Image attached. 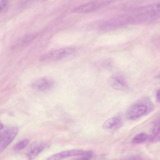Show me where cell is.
I'll use <instances>...</instances> for the list:
<instances>
[{
    "instance_id": "cell-1",
    "label": "cell",
    "mask_w": 160,
    "mask_h": 160,
    "mask_svg": "<svg viewBox=\"0 0 160 160\" xmlns=\"http://www.w3.org/2000/svg\"><path fill=\"white\" fill-rule=\"evenodd\" d=\"M153 108V105L150 98L143 97L128 108L126 113V116L129 120H135L150 112Z\"/></svg>"
},
{
    "instance_id": "cell-2",
    "label": "cell",
    "mask_w": 160,
    "mask_h": 160,
    "mask_svg": "<svg viewBox=\"0 0 160 160\" xmlns=\"http://www.w3.org/2000/svg\"><path fill=\"white\" fill-rule=\"evenodd\" d=\"M75 51V49L72 47L57 49L45 53L41 57L40 60L42 62L57 61L71 55Z\"/></svg>"
},
{
    "instance_id": "cell-3",
    "label": "cell",
    "mask_w": 160,
    "mask_h": 160,
    "mask_svg": "<svg viewBox=\"0 0 160 160\" xmlns=\"http://www.w3.org/2000/svg\"><path fill=\"white\" fill-rule=\"evenodd\" d=\"M15 127L5 126L1 124L0 152L3 151L12 142L18 133Z\"/></svg>"
},
{
    "instance_id": "cell-4",
    "label": "cell",
    "mask_w": 160,
    "mask_h": 160,
    "mask_svg": "<svg viewBox=\"0 0 160 160\" xmlns=\"http://www.w3.org/2000/svg\"><path fill=\"white\" fill-rule=\"evenodd\" d=\"M92 152L89 151L82 150H72L62 151L53 155L47 159L60 160L66 158L78 156H92Z\"/></svg>"
},
{
    "instance_id": "cell-5",
    "label": "cell",
    "mask_w": 160,
    "mask_h": 160,
    "mask_svg": "<svg viewBox=\"0 0 160 160\" xmlns=\"http://www.w3.org/2000/svg\"><path fill=\"white\" fill-rule=\"evenodd\" d=\"M106 0H96L87 4L78 6L73 10L77 13H85L96 10L107 3Z\"/></svg>"
},
{
    "instance_id": "cell-6",
    "label": "cell",
    "mask_w": 160,
    "mask_h": 160,
    "mask_svg": "<svg viewBox=\"0 0 160 160\" xmlns=\"http://www.w3.org/2000/svg\"><path fill=\"white\" fill-rule=\"evenodd\" d=\"M54 83V81L52 79L48 77H43L34 81L31 84V87L37 90L44 91L50 88Z\"/></svg>"
},
{
    "instance_id": "cell-7",
    "label": "cell",
    "mask_w": 160,
    "mask_h": 160,
    "mask_svg": "<svg viewBox=\"0 0 160 160\" xmlns=\"http://www.w3.org/2000/svg\"><path fill=\"white\" fill-rule=\"evenodd\" d=\"M47 143L42 142H36L32 143L29 147L26 152V155L30 159H32L37 156L47 146Z\"/></svg>"
},
{
    "instance_id": "cell-8",
    "label": "cell",
    "mask_w": 160,
    "mask_h": 160,
    "mask_svg": "<svg viewBox=\"0 0 160 160\" xmlns=\"http://www.w3.org/2000/svg\"><path fill=\"white\" fill-rule=\"evenodd\" d=\"M108 82L110 87L116 90H124L128 87L127 84L124 78L118 75H113L110 76Z\"/></svg>"
},
{
    "instance_id": "cell-9",
    "label": "cell",
    "mask_w": 160,
    "mask_h": 160,
    "mask_svg": "<svg viewBox=\"0 0 160 160\" xmlns=\"http://www.w3.org/2000/svg\"><path fill=\"white\" fill-rule=\"evenodd\" d=\"M122 123L121 118L118 116L111 118L103 123L102 128L106 130H111L119 127Z\"/></svg>"
},
{
    "instance_id": "cell-10",
    "label": "cell",
    "mask_w": 160,
    "mask_h": 160,
    "mask_svg": "<svg viewBox=\"0 0 160 160\" xmlns=\"http://www.w3.org/2000/svg\"><path fill=\"white\" fill-rule=\"evenodd\" d=\"M35 37V35L33 34H29L25 35L18 40L17 45L19 47L26 46L33 41Z\"/></svg>"
},
{
    "instance_id": "cell-11",
    "label": "cell",
    "mask_w": 160,
    "mask_h": 160,
    "mask_svg": "<svg viewBox=\"0 0 160 160\" xmlns=\"http://www.w3.org/2000/svg\"><path fill=\"white\" fill-rule=\"evenodd\" d=\"M150 137L147 134L141 133L137 135L132 140V142L135 144L142 143L149 139Z\"/></svg>"
},
{
    "instance_id": "cell-12",
    "label": "cell",
    "mask_w": 160,
    "mask_h": 160,
    "mask_svg": "<svg viewBox=\"0 0 160 160\" xmlns=\"http://www.w3.org/2000/svg\"><path fill=\"white\" fill-rule=\"evenodd\" d=\"M29 140L27 139L22 140L18 142L14 147V149L17 151H20L25 148L28 144Z\"/></svg>"
},
{
    "instance_id": "cell-13",
    "label": "cell",
    "mask_w": 160,
    "mask_h": 160,
    "mask_svg": "<svg viewBox=\"0 0 160 160\" xmlns=\"http://www.w3.org/2000/svg\"><path fill=\"white\" fill-rule=\"evenodd\" d=\"M149 140L152 142H160V130L156 134L150 137Z\"/></svg>"
},
{
    "instance_id": "cell-14",
    "label": "cell",
    "mask_w": 160,
    "mask_h": 160,
    "mask_svg": "<svg viewBox=\"0 0 160 160\" xmlns=\"http://www.w3.org/2000/svg\"><path fill=\"white\" fill-rule=\"evenodd\" d=\"M160 130V118L155 123L152 129V133L155 134Z\"/></svg>"
},
{
    "instance_id": "cell-15",
    "label": "cell",
    "mask_w": 160,
    "mask_h": 160,
    "mask_svg": "<svg viewBox=\"0 0 160 160\" xmlns=\"http://www.w3.org/2000/svg\"><path fill=\"white\" fill-rule=\"evenodd\" d=\"M111 61L109 59H106L103 61L102 63V64L103 67L105 68L110 67L112 65Z\"/></svg>"
},
{
    "instance_id": "cell-16",
    "label": "cell",
    "mask_w": 160,
    "mask_h": 160,
    "mask_svg": "<svg viewBox=\"0 0 160 160\" xmlns=\"http://www.w3.org/2000/svg\"><path fill=\"white\" fill-rule=\"evenodd\" d=\"M8 2V0H1L0 3V11L1 12L5 8Z\"/></svg>"
},
{
    "instance_id": "cell-17",
    "label": "cell",
    "mask_w": 160,
    "mask_h": 160,
    "mask_svg": "<svg viewBox=\"0 0 160 160\" xmlns=\"http://www.w3.org/2000/svg\"><path fill=\"white\" fill-rule=\"evenodd\" d=\"M151 8L153 10L160 11V2L152 5Z\"/></svg>"
},
{
    "instance_id": "cell-18",
    "label": "cell",
    "mask_w": 160,
    "mask_h": 160,
    "mask_svg": "<svg viewBox=\"0 0 160 160\" xmlns=\"http://www.w3.org/2000/svg\"><path fill=\"white\" fill-rule=\"evenodd\" d=\"M156 99L158 102H160V89L158 90L157 92Z\"/></svg>"
},
{
    "instance_id": "cell-19",
    "label": "cell",
    "mask_w": 160,
    "mask_h": 160,
    "mask_svg": "<svg viewBox=\"0 0 160 160\" xmlns=\"http://www.w3.org/2000/svg\"><path fill=\"white\" fill-rule=\"evenodd\" d=\"M155 78H160V74L156 76Z\"/></svg>"
}]
</instances>
